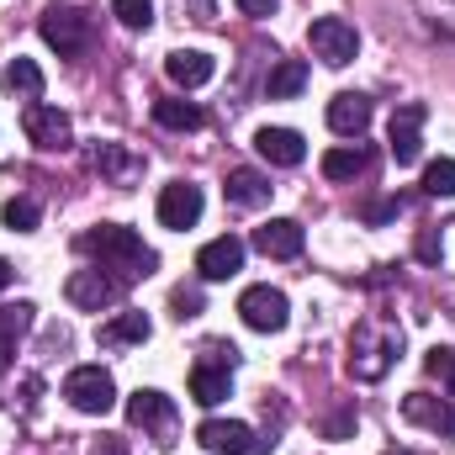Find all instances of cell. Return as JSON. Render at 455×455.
Segmentation results:
<instances>
[{"instance_id": "cell-38", "label": "cell", "mask_w": 455, "mask_h": 455, "mask_svg": "<svg viewBox=\"0 0 455 455\" xmlns=\"http://www.w3.org/2000/svg\"><path fill=\"white\" fill-rule=\"evenodd\" d=\"M5 286H11V265L0 259V291H5Z\"/></svg>"}, {"instance_id": "cell-25", "label": "cell", "mask_w": 455, "mask_h": 455, "mask_svg": "<svg viewBox=\"0 0 455 455\" xmlns=\"http://www.w3.org/2000/svg\"><path fill=\"white\" fill-rule=\"evenodd\" d=\"M365 164H371V154H365L360 143H344V148H329V154H323V175H329V180H355Z\"/></svg>"}, {"instance_id": "cell-3", "label": "cell", "mask_w": 455, "mask_h": 455, "mask_svg": "<svg viewBox=\"0 0 455 455\" xmlns=\"http://www.w3.org/2000/svg\"><path fill=\"white\" fill-rule=\"evenodd\" d=\"M37 32H43L48 48H59V59H75V53H85V43H91V16L75 11V5H48L43 21H37Z\"/></svg>"}, {"instance_id": "cell-36", "label": "cell", "mask_w": 455, "mask_h": 455, "mask_svg": "<svg viewBox=\"0 0 455 455\" xmlns=\"http://www.w3.org/2000/svg\"><path fill=\"white\" fill-rule=\"evenodd\" d=\"M11 355H16V339H0V376L11 371Z\"/></svg>"}, {"instance_id": "cell-15", "label": "cell", "mask_w": 455, "mask_h": 455, "mask_svg": "<svg viewBox=\"0 0 455 455\" xmlns=\"http://www.w3.org/2000/svg\"><path fill=\"white\" fill-rule=\"evenodd\" d=\"M403 419H413V424H424V429H435V435L455 440V397L413 392V397H403Z\"/></svg>"}, {"instance_id": "cell-13", "label": "cell", "mask_w": 455, "mask_h": 455, "mask_svg": "<svg viewBox=\"0 0 455 455\" xmlns=\"http://www.w3.org/2000/svg\"><path fill=\"white\" fill-rule=\"evenodd\" d=\"M127 424H132V429H148V435H170V424H175V403H170L164 392L138 387V392L127 397Z\"/></svg>"}, {"instance_id": "cell-28", "label": "cell", "mask_w": 455, "mask_h": 455, "mask_svg": "<svg viewBox=\"0 0 455 455\" xmlns=\"http://www.w3.org/2000/svg\"><path fill=\"white\" fill-rule=\"evenodd\" d=\"M112 16L122 27H132V32H148V21H154V0H112Z\"/></svg>"}, {"instance_id": "cell-1", "label": "cell", "mask_w": 455, "mask_h": 455, "mask_svg": "<svg viewBox=\"0 0 455 455\" xmlns=\"http://www.w3.org/2000/svg\"><path fill=\"white\" fill-rule=\"evenodd\" d=\"M80 254L101 259L96 270H116L122 286L154 270V249H148L132 228H122V223H101V228H91V233H80Z\"/></svg>"}, {"instance_id": "cell-35", "label": "cell", "mask_w": 455, "mask_h": 455, "mask_svg": "<svg viewBox=\"0 0 455 455\" xmlns=\"http://www.w3.org/2000/svg\"><path fill=\"white\" fill-rule=\"evenodd\" d=\"M186 5L196 11V21H212V0H180V11H186Z\"/></svg>"}, {"instance_id": "cell-14", "label": "cell", "mask_w": 455, "mask_h": 455, "mask_svg": "<svg viewBox=\"0 0 455 455\" xmlns=\"http://www.w3.org/2000/svg\"><path fill=\"white\" fill-rule=\"evenodd\" d=\"M243 270V238H212V243H202V254H196V275L202 281H228V275H238Z\"/></svg>"}, {"instance_id": "cell-30", "label": "cell", "mask_w": 455, "mask_h": 455, "mask_svg": "<svg viewBox=\"0 0 455 455\" xmlns=\"http://www.w3.org/2000/svg\"><path fill=\"white\" fill-rule=\"evenodd\" d=\"M424 191L429 196H455V159H435L424 170Z\"/></svg>"}, {"instance_id": "cell-19", "label": "cell", "mask_w": 455, "mask_h": 455, "mask_svg": "<svg viewBox=\"0 0 455 455\" xmlns=\"http://www.w3.org/2000/svg\"><path fill=\"white\" fill-rule=\"evenodd\" d=\"M212 53H196V48H180V53H170L164 59V75L180 85V91H196V85H207L212 80Z\"/></svg>"}, {"instance_id": "cell-27", "label": "cell", "mask_w": 455, "mask_h": 455, "mask_svg": "<svg viewBox=\"0 0 455 455\" xmlns=\"http://www.w3.org/2000/svg\"><path fill=\"white\" fill-rule=\"evenodd\" d=\"M0 218H5V228H11V233H32L43 212H37V202H32V196H11V202L0 207Z\"/></svg>"}, {"instance_id": "cell-29", "label": "cell", "mask_w": 455, "mask_h": 455, "mask_svg": "<svg viewBox=\"0 0 455 455\" xmlns=\"http://www.w3.org/2000/svg\"><path fill=\"white\" fill-rule=\"evenodd\" d=\"M32 302H11V307H0V339H21L27 329H32Z\"/></svg>"}, {"instance_id": "cell-4", "label": "cell", "mask_w": 455, "mask_h": 455, "mask_svg": "<svg viewBox=\"0 0 455 455\" xmlns=\"http://www.w3.org/2000/svg\"><path fill=\"white\" fill-rule=\"evenodd\" d=\"M212 355L218 360H196L191 365V397L202 408H218L228 392H233V360H238V349L233 344H212Z\"/></svg>"}, {"instance_id": "cell-31", "label": "cell", "mask_w": 455, "mask_h": 455, "mask_svg": "<svg viewBox=\"0 0 455 455\" xmlns=\"http://www.w3.org/2000/svg\"><path fill=\"white\" fill-rule=\"evenodd\" d=\"M397 212H403V202H397V196H387V202H371L360 218H365V223H392Z\"/></svg>"}, {"instance_id": "cell-32", "label": "cell", "mask_w": 455, "mask_h": 455, "mask_svg": "<svg viewBox=\"0 0 455 455\" xmlns=\"http://www.w3.org/2000/svg\"><path fill=\"white\" fill-rule=\"evenodd\" d=\"M196 313H202V291H196V286H191V291L180 286V291H175V318L186 323V318H196Z\"/></svg>"}, {"instance_id": "cell-8", "label": "cell", "mask_w": 455, "mask_h": 455, "mask_svg": "<svg viewBox=\"0 0 455 455\" xmlns=\"http://www.w3.org/2000/svg\"><path fill=\"white\" fill-rule=\"evenodd\" d=\"M238 313H243V323H249L254 334H281L286 318H291L286 291H275V286H249V291L238 297Z\"/></svg>"}, {"instance_id": "cell-17", "label": "cell", "mask_w": 455, "mask_h": 455, "mask_svg": "<svg viewBox=\"0 0 455 455\" xmlns=\"http://www.w3.org/2000/svg\"><path fill=\"white\" fill-rule=\"evenodd\" d=\"M302 223H291V218H270L265 228H254V249L259 254H270V259H297L302 254Z\"/></svg>"}, {"instance_id": "cell-23", "label": "cell", "mask_w": 455, "mask_h": 455, "mask_svg": "<svg viewBox=\"0 0 455 455\" xmlns=\"http://www.w3.org/2000/svg\"><path fill=\"white\" fill-rule=\"evenodd\" d=\"M302 85H307V64H302V59H281V64L270 69V80H265V96H270V101H291Z\"/></svg>"}, {"instance_id": "cell-34", "label": "cell", "mask_w": 455, "mask_h": 455, "mask_svg": "<svg viewBox=\"0 0 455 455\" xmlns=\"http://www.w3.org/2000/svg\"><path fill=\"white\" fill-rule=\"evenodd\" d=\"M275 5H281V0H238V11L254 16V21H259V16H275Z\"/></svg>"}, {"instance_id": "cell-2", "label": "cell", "mask_w": 455, "mask_h": 455, "mask_svg": "<svg viewBox=\"0 0 455 455\" xmlns=\"http://www.w3.org/2000/svg\"><path fill=\"white\" fill-rule=\"evenodd\" d=\"M397 349H403V334H392V329H355V339H349V376L355 381H381L387 376V365L397 360Z\"/></svg>"}, {"instance_id": "cell-21", "label": "cell", "mask_w": 455, "mask_h": 455, "mask_svg": "<svg viewBox=\"0 0 455 455\" xmlns=\"http://www.w3.org/2000/svg\"><path fill=\"white\" fill-rule=\"evenodd\" d=\"M154 122L159 127H170V132H196L207 112L196 107V101H180V96H170V101H154Z\"/></svg>"}, {"instance_id": "cell-11", "label": "cell", "mask_w": 455, "mask_h": 455, "mask_svg": "<svg viewBox=\"0 0 455 455\" xmlns=\"http://www.w3.org/2000/svg\"><path fill=\"white\" fill-rule=\"evenodd\" d=\"M64 297L75 307H85V313H101V307H112L116 297H122V281L107 275V270H75L69 286H64Z\"/></svg>"}, {"instance_id": "cell-37", "label": "cell", "mask_w": 455, "mask_h": 455, "mask_svg": "<svg viewBox=\"0 0 455 455\" xmlns=\"http://www.w3.org/2000/svg\"><path fill=\"white\" fill-rule=\"evenodd\" d=\"M445 387H451V397H455V355H451V365H445Z\"/></svg>"}, {"instance_id": "cell-5", "label": "cell", "mask_w": 455, "mask_h": 455, "mask_svg": "<svg viewBox=\"0 0 455 455\" xmlns=\"http://www.w3.org/2000/svg\"><path fill=\"white\" fill-rule=\"evenodd\" d=\"M64 397H69L80 413H112V408H116L112 371H101V365H75V371H69V381H64Z\"/></svg>"}, {"instance_id": "cell-39", "label": "cell", "mask_w": 455, "mask_h": 455, "mask_svg": "<svg viewBox=\"0 0 455 455\" xmlns=\"http://www.w3.org/2000/svg\"><path fill=\"white\" fill-rule=\"evenodd\" d=\"M387 455H408V451H387Z\"/></svg>"}, {"instance_id": "cell-33", "label": "cell", "mask_w": 455, "mask_h": 455, "mask_svg": "<svg viewBox=\"0 0 455 455\" xmlns=\"http://www.w3.org/2000/svg\"><path fill=\"white\" fill-rule=\"evenodd\" d=\"M440 254H445V243H440V233H419V259H424V265H435Z\"/></svg>"}, {"instance_id": "cell-9", "label": "cell", "mask_w": 455, "mask_h": 455, "mask_svg": "<svg viewBox=\"0 0 455 455\" xmlns=\"http://www.w3.org/2000/svg\"><path fill=\"white\" fill-rule=\"evenodd\" d=\"M202 186H191V180H170L164 191H159V223L175 228V233H186V228L202 223Z\"/></svg>"}, {"instance_id": "cell-24", "label": "cell", "mask_w": 455, "mask_h": 455, "mask_svg": "<svg viewBox=\"0 0 455 455\" xmlns=\"http://www.w3.org/2000/svg\"><path fill=\"white\" fill-rule=\"evenodd\" d=\"M5 91L21 96V101H37V96H43V69H37L32 59H11V64H5Z\"/></svg>"}, {"instance_id": "cell-7", "label": "cell", "mask_w": 455, "mask_h": 455, "mask_svg": "<svg viewBox=\"0 0 455 455\" xmlns=\"http://www.w3.org/2000/svg\"><path fill=\"white\" fill-rule=\"evenodd\" d=\"M196 445L212 455H265V440L249 424H238V419H207L196 429Z\"/></svg>"}, {"instance_id": "cell-26", "label": "cell", "mask_w": 455, "mask_h": 455, "mask_svg": "<svg viewBox=\"0 0 455 455\" xmlns=\"http://www.w3.org/2000/svg\"><path fill=\"white\" fill-rule=\"evenodd\" d=\"M91 170H101V175H112V180H127V175L138 170V159H132L122 143H101V148H91Z\"/></svg>"}, {"instance_id": "cell-12", "label": "cell", "mask_w": 455, "mask_h": 455, "mask_svg": "<svg viewBox=\"0 0 455 455\" xmlns=\"http://www.w3.org/2000/svg\"><path fill=\"white\" fill-rule=\"evenodd\" d=\"M424 107L419 101H408V107H397L392 112V127H387V138H392V159L397 164H413L419 154H424Z\"/></svg>"}, {"instance_id": "cell-20", "label": "cell", "mask_w": 455, "mask_h": 455, "mask_svg": "<svg viewBox=\"0 0 455 455\" xmlns=\"http://www.w3.org/2000/svg\"><path fill=\"white\" fill-rule=\"evenodd\" d=\"M270 191H275V186H270L259 170H228V202H233V207H249V212H254V207L270 202Z\"/></svg>"}, {"instance_id": "cell-10", "label": "cell", "mask_w": 455, "mask_h": 455, "mask_svg": "<svg viewBox=\"0 0 455 455\" xmlns=\"http://www.w3.org/2000/svg\"><path fill=\"white\" fill-rule=\"evenodd\" d=\"M21 127H27V138H32L43 154H59V148H69V143H75V127H69V116L59 112V107H43V101H32V107H27Z\"/></svg>"}, {"instance_id": "cell-6", "label": "cell", "mask_w": 455, "mask_h": 455, "mask_svg": "<svg viewBox=\"0 0 455 455\" xmlns=\"http://www.w3.org/2000/svg\"><path fill=\"white\" fill-rule=\"evenodd\" d=\"M307 48H313L329 69H344V64L360 53V37H355V27H349L344 16H318V21L307 27Z\"/></svg>"}, {"instance_id": "cell-22", "label": "cell", "mask_w": 455, "mask_h": 455, "mask_svg": "<svg viewBox=\"0 0 455 455\" xmlns=\"http://www.w3.org/2000/svg\"><path fill=\"white\" fill-rule=\"evenodd\" d=\"M96 339L107 344V349L143 344V339H148V318H143V313H116L112 323H101V329H96Z\"/></svg>"}, {"instance_id": "cell-16", "label": "cell", "mask_w": 455, "mask_h": 455, "mask_svg": "<svg viewBox=\"0 0 455 455\" xmlns=\"http://www.w3.org/2000/svg\"><path fill=\"white\" fill-rule=\"evenodd\" d=\"M254 148H259V159H270V164H281V170H297V164L307 159V143H302V132H291V127H259V132H254Z\"/></svg>"}, {"instance_id": "cell-18", "label": "cell", "mask_w": 455, "mask_h": 455, "mask_svg": "<svg viewBox=\"0 0 455 455\" xmlns=\"http://www.w3.org/2000/svg\"><path fill=\"white\" fill-rule=\"evenodd\" d=\"M329 127H334L339 138H360V132L371 127V101L355 96V91H339V96L329 101Z\"/></svg>"}]
</instances>
